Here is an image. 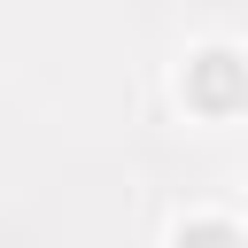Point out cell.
<instances>
[{
    "mask_svg": "<svg viewBox=\"0 0 248 248\" xmlns=\"http://www.w3.org/2000/svg\"><path fill=\"white\" fill-rule=\"evenodd\" d=\"M194 93L217 108V101L232 93V54H202V62H194Z\"/></svg>",
    "mask_w": 248,
    "mask_h": 248,
    "instance_id": "1",
    "label": "cell"
},
{
    "mask_svg": "<svg viewBox=\"0 0 248 248\" xmlns=\"http://www.w3.org/2000/svg\"><path fill=\"white\" fill-rule=\"evenodd\" d=\"M178 248H232V232L225 225H194V232H178Z\"/></svg>",
    "mask_w": 248,
    "mask_h": 248,
    "instance_id": "2",
    "label": "cell"
}]
</instances>
